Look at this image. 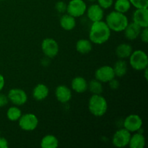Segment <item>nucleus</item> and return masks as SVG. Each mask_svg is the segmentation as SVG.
Wrapping results in <instances>:
<instances>
[{"mask_svg":"<svg viewBox=\"0 0 148 148\" xmlns=\"http://www.w3.org/2000/svg\"><path fill=\"white\" fill-rule=\"evenodd\" d=\"M111 34V30L105 21L94 22L90 29L89 40L94 44H103L109 40Z\"/></svg>","mask_w":148,"mask_h":148,"instance_id":"nucleus-1","label":"nucleus"},{"mask_svg":"<svg viewBox=\"0 0 148 148\" xmlns=\"http://www.w3.org/2000/svg\"><path fill=\"white\" fill-rule=\"evenodd\" d=\"M106 23L110 30L114 32H123L129 24L128 17L124 13L112 11L106 17Z\"/></svg>","mask_w":148,"mask_h":148,"instance_id":"nucleus-2","label":"nucleus"},{"mask_svg":"<svg viewBox=\"0 0 148 148\" xmlns=\"http://www.w3.org/2000/svg\"><path fill=\"white\" fill-rule=\"evenodd\" d=\"M88 109L92 115L103 116L108 111V102L101 95H92L88 101Z\"/></svg>","mask_w":148,"mask_h":148,"instance_id":"nucleus-3","label":"nucleus"},{"mask_svg":"<svg viewBox=\"0 0 148 148\" xmlns=\"http://www.w3.org/2000/svg\"><path fill=\"white\" fill-rule=\"evenodd\" d=\"M130 64L132 69L137 71H143L148 66L147 55L144 51H133L130 57Z\"/></svg>","mask_w":148,"mask_h":148,"instance_id":"nucleus-4","label":"nucleus"},{"mask_svg":"<svg viewBox=\"0 0 148 148\" xmlns=\"http://www.w3.org/2000/svg\"><path fill=\"white\" fill-rule=\"evenodd\" d=\"M19 127L26 132H31L36 130L38 126V119L32 113L22 114L18 121Z\"/></svg>","mask_w":148,"mask_h":148,"instance_id":"nucleus-5","label":"nucleus"},{"mask_svg":"<svg viewBox=\"0 0 148 148\" xmlns=\"http://www.w3.org/2000/svg\"><path fill=\"white\" fill-rule=\"evenodd\" d=\"M87 7L84 0H70L66 6V12L77 18L85 14Z\"/></svg>","mask_w":148,"mask_h":148,"instance_id":"nucleus-6","label":"nucleus"},{"mask_svg":"<svg viewBox=\"0 0 148 148\" xmlns=\"http://www.w3.org/2000/svg\"><path fill=\"white\" fill-rule=\"evenodd\" d=\"M41 50L46 57L52 59L56 57L59 53V46L56 40L46 38L41 43Z\"/></svg>","mask_w":148,"mask_h":148,"instance_id":"nucleus-7","label":"nucleus"},{"mask_svg":"<svg viewBox=\"0 0 148 148\" xmlns=\"http://www.w3.org/2000/svg\"><path fill=\"white\" fill-rule=\"evenodd\" d=\"M131 133L126 129L122 128L117 130L112 137V143L115 147L119 148L125 147L128 146L130 143Z\"/></svg>","mask_w":148,"mask_h":148,"instance_id":"nucleus-8","label":"nucleus"},{"mask_svg":"<svg viewBox=\"0 0 148 148\" xmlns=\"http://www.w3.org/2000/svg\"><path fill=\"white\" fill-rule=\"evenodd\" d=\"M143 119L137 114H130L124 121V128L130 133L139 132L143 127Z\"/></svg>","mask_w":148,"mask_h":148,"instance_id":"nucleus-9","label":"nucleus"},{"mask_svg":"<svg viewBox=\"0 0 148 148\" xmlns=\"http://www.w3.org/2000/svg\"><path fill=\"white\" fill-rule=\"evenodd\" d=\"M9 101L17 106H20L27 101V95L25 91L20 88H12L8 92Z\"/></svg>","mask_w":148,"mask_h":148,"instance_id":"nucleus-10","label":"nucleus"},{"mask_svg":"<svg viewBox=\"0 0 148 148\" xmlns=\"http://www.w3.org/2000/svg\"><path fill=\"white\" fill-rule=\"evenodd\" d=\"M115 73L112 66L104 65L96 69L95 72V78L102 83H106L115 78Z\"/></svg>","mask_w":148,"mask_h":148,"instance_id":"nucleus-11","label":"nucleus"},{"mask_svg":"<svg viewBox=\"0 0 148 148\" xmlns=\"http://www.w3.org/2000/svg\"><path fill=\"white\" fill-rule=\"evenodd\" d=\"M132 21L138 25L141 28L148 27V10L147 8L136 9L132 14Z\"/></svg>","mask_w":148,"mask_h":148,"instance_id":"nucleus-12","label":"nucleus"},{"mask_svg":"<svg viewBox=\"0 0 148 148\" xmlns=\"http://www.w3.org/2000/svg\"><path fill=\"white\" fill-rule=\"evenodd\" d=\"M87 17L92 23L103 20L104 17V10L98 4H92L87 7Z\"/></svg>","mask_w":148,"mask_h":148,"instance_id":"nucleus-13","label":"nucleus"},{"mask_svg":"<svg viewBox=\"0 0 148 148\" xmlns=\"http://www.w3.org/2000/svg\"><path fill=\"white\" fill-rule=\"evenodd\" d=\"M55 95L59 102L66 103L72 99V90L64 85H59L55 90Z\"/></svg>","mask_w":148,"mask_h":148,"instance_id":"nucleus-14","label":"nucleus"},{"mask_svg":"<svg viewBox=\"0 0 148 148\" xmlns=\"http://www.w3.org/2000/svg\"><path fill=\"white\" fill-rule=\"evenodd\" d=\"M142 28L134 23H131L127 25L126 28L124 29V36L126 38L129 40H134L137 39L140 36V32H141Z\"/></svg>","mask_w":148,"mask_h":148,"instance_id":"nucleus-15","label":"nucleus"},{"mask_svg":"<svg viewBox=\"0 0 148 148\" xmlns=\"http://www.w3.org/2000/svg\"><path fill=\"white\" fill-rule=\"evenodd\" d=\"M88 84L83 77L77 76L73 78L71 82V88L73 91L77 93H83L88 90Z\"/></svg>","mask_w":148,"mask_h":148,"instance_id":"nucleus-16","label":"nucleus"},{"mask_svg":"<svg viewBox=\"0 0 148 148\" xmlns=\"http://www.w3.org/2000/svg\"><path fill=\"white\" fill-rule=\"evenodd\" d=\"M49 93V89L46 85L43 83H39L34 87L33 90V97L35 100L38 101H43L48 97Z\"/></svg>","mask_w":148,"mask_h":148,"instance_id":"nucleus-17","label":"nucleus"},{"mask_svg":"<svg viewBox=\"0 0 148 148\" xmlns=\"http://www.w3.org/2000/svg\"><path fill=\"white\" fill-rule=\"evenodd\" d=\"M59 24L62 29L66 31H70L73 30L76 26V20L75 17L66 13L61 17L59 20Z\"/></svg>","mask_w":148,"mask_h":148,"instance_id":"nucleus-18","label":"nucleus"},{"mask_svg":"<svg viewBox=\"0 0 148 148\" xmlns=\"http://www.w3.org/2000/svg\"><path fill=\"white\" fill-rule=\"evenodd\" d=\"M133 51L132 46L129 43H122L119 45L116 49V54L117 57L121 59H127Z\"/></svg>","mask_w":148,"mask_h":148,"instance_id":"nucleus-19","label":"nucleus"},{"mask_svg":"<svg viewBox=\"0 0 148 148\" xmlns=\"http://www.w3.org/2000/svg\"><path fill=\"white\" fill-rule=\"evenodd\" d=\"M128 145L130 148H143L145 146V137L143 133L137 132L131 135Z\"/></svg>","mask_w":148,"mask_h":148,"instance_id":"nucleus-20","label":"nucleus"},{"mask_svg":"<svg viewBox=\"0 0 148 148\" xmlns=\"http://www.w3.org/2000/svg\"><path fill=\"white\" fill-rule=\"evenodd\" d=\"M40 147L42 148H56L59 147V140L53 134H46L40 140Z\"/></svg>","mask_w":148,"mask_h":148,"instance_id":"nucleus-21","label":"nucleus"},{"mask_svg":"<svg viewBox=\"0 0 148 148\" xmlns=\"http://www.w3.org/2000/svg\"><path fill=\"white\" fill-rule=\"evenodd\" d=\"M76 50L82 54H86L90 53L92 49V42L88 39H80L76 43Z\"/></svg>","mask_w":148,"mask_h":148,"instance_id":"nucleus-22","label":"nucleus"},{"mask_svg":"<svg viewBox=\"0 0 148 148\" xmlns=\"http://www.w3.org/2000/svg\"><path fill=\"white\" fill-rule=\"evenodd\" d=\"M112 67L114 71V73H115V76L119 77H124L127 73V70H128L127 63L124 59H121L116 62L114 66Z\"/></svg>","mask_w":148,"mask_h":148,"instance_id":"nucleus-23","label":"nucleus"},{"mask_svg":"<svg viewBox=\"0 0 148 148\" xmlns=\"http://www.w3.org/2000/svg\"><path fill=\"white\" fill-rule=\"evenodd\" d=\"M88 90H89L92 95H101L103 91V87L102 82L95 78L88 82Z\"/></svg>","mask_w":148,"mask_h":148,"instance_id":"nucleus-24","label":"nucleus"},{"mask_svg":"<svg viewBox=\"0 0 148 148\" xmlns=\"http://www.w3.org/2000/svg\"><path fill=\"white\" fill-rule=\"evenodd\" d=\"M114 10L121 13H127L131 9L132 4L130 0H116L114 2Z\"/></svg>","mask_w":148,"mask_h":148,"instance_id":"nucleus-25","label":"nucleus"},{"mask_svg":"<svg viewBox=\"0 0 148 148\" xmlns=\"http://www.w3.org/2000/svg\"><path fill=\"white\" fill-rule=\"evenodd\" d=\"M22 111L18 106H14L9 108L7 111V118L10 121H17L22 116Z\"/></svg>","mask_w":148,"mask_h":148,"instance_id":"nucleus-26","label":"nucleus"},{"mask_svg":"<svg viewBox=\"0 0 148 148\" xmlns=\"http://www.w3.org/2000/svg\"><path fill=\"white\" fill-rule=\"evenodd\" d=\"M132 6L136 9L147 8L148 0H130Z\"/></svg>","mask_w":148,"mask_h":148,"instance_id":"nucleus-27","label":"nucleus"},{"mask_svg":"<svg viewBox=\"0 0 148 148\" xmlns=\"http://www.w3.org/2000/svg\"><path fill=\"white\" fill-rule=\"evenodd\" d=\"M97 4L100 6L101 7H102L103 10H107V9H109L110 7H111L114 4V0H96Z\"/></svg>","mask_w":148,"mask_h":148,"instance_id":"nucleus-28","label":"nucleus"},{"mask_svg":"<svg viewBox=\"0 0 148 148\" xmlns=\"http://www.w3.org/2000/svg\"><path fill=\"white\" fill-rule=\"evenodd\" d=\"M66 6L67 4L66 2L63 1H59L55 5V9L59 13H64L65 12H66Z\"/></svg>","mask_w":148,"mask_h":148,"instance_id":"nucleus-29","label":"nucleus"},{"mask_svg":"<svg viewBox=\"0 0 148 148\" xmlns=\"http://www.w3.org/2000/svg\"><path fill=\"white\" fill-rule=\"evenodd\" d=\"M140 37L141 40L145 43H148V29L147 27L142 28L141 32H140Z\"/></svg>","mask_w":148,"mask_h":148,"instance_id":"nucleus-30","label":"nucleus"},{"mask_svg":"<svg viewBox=\"0 0 148 148\" xmlns=\"http://www.w3.org/2000/svg\"><path fill=\"white\" fill-rule=\"evenodd\" d=\"M108 84H109L110 88L114 90L118 89L120 86L119 82L118 79H116V78H114V79H112L111 80H110L109 82H108Z\"/></svg>","mask_w":148,"mask_h":148,"instance_id":"nucleus-31","label":"nucleus"},{"mask_svg":"<svg viewBox=\"0 0 148 148\" xmlns=\"http://www.w3.org/2000/svg\"><path fill=\"white\" fill-rule=\"evenodd\" d=\"M8 103L9 99L7 95L2 93H0V108L6 106L8 104Z\"/></svg>","mask_w":148,"mask_h":148,"instance_id":"nucleus-32","label":"nucleus"},{"mask_svg":"<svg viewBox=\"0 0 148 148\" xmlns=\"http://www.w3.org/2000/svg\"><path fill=\"white\" fill-rule=\"evenodd\" d=\"M8 147V142L4 137H0V148Z\"/></svg>","mask_w":148,"mask_h":148,"instance_id":"nucleus-33","label":"nucleus"},{"mask_svg":"<svg viewBox=\"0 0 148 148\" xmlns=\"http://www.w3.org/2000/svg\"><path fill=\"white\" fill-rule=\"evenodd\" d=\"M4 85H5V79H4V76L0 73V92L4 88Z\"/></svg>","mask_w":148,"mask_h":148,"instance_id":"nucleus-34","label":"nucleus"},{"mask_svg":"<svg viewBox=\"0 0 148 148\" xmlns=\"http://www.w3.org/2000/svg\"><path fill=\"white\" fill-rule=\"evenodd\" d=\"M144 76H145V79H146V80H147L148 79V77H147V67L146 68V69H145L144 70Z\"/></svg>","mask_w":148,"mask_h":148,"instance_id":"nucleus-35","label":"nucleus"},{"mask_svg":"<svg viewBox=\"0 0 148 148\" xmlns=\"http://www.w3.org/2000/svg\"><path fill=\"white\" fill-rule=\"evenodd\" d=\"M89 1H91V2H94V1H95L96 0H88Z\"/></svg>","mask_w":148,"mask_h":148,"instance_id":"nucleus-36","label":"nucleus"},{"mask_svg":"<svg viewBox=\"0 0 148 148\" xmlns=\"http://www.w3.org/2000/svg\"><path fill=\"white\" fill-rule=\"evenodd\" d=\"M0 1H4V0H0Z\"/></svg>","mask_w":148,"mask_h":148,"instance_id":"nucleus-37","label":"nucleus"}]
</instances>
